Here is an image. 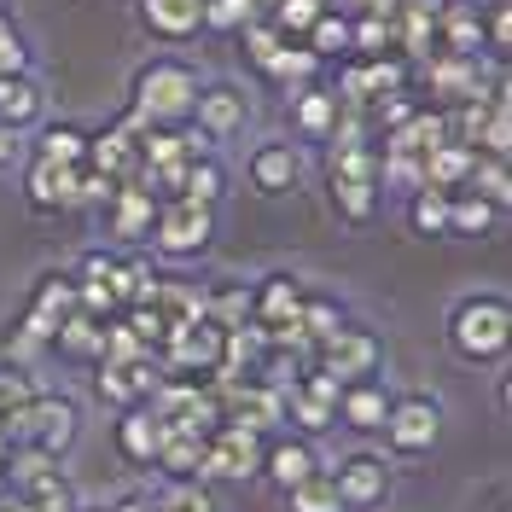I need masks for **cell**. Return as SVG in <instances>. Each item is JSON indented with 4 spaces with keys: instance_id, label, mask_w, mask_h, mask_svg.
Returning a JSON list of instances; mask_svg holds the SVG:
<instances>
[{
    "instance_id": "cell-7",
    "label": "cell",
    "mask_w": 512,
    "mask_h": 512,
    "mask_svg": "<svg viewBox=\"0 0 512 512\" xmlns=\"http://www.w3.org/2000/svg\"><path fill=\"white\" fill-rule=\"evenodd\" d=\"M222 344H227V332L210 315H198V320L169 326V338L158 344V361H163V373H181V379H216Z\"/></svg>"
},
{
    "instance_id": "cell-32",
    "label": "cell",
    "mask_w": 512,
    "mask_h": 512,
    "mask_svg": "<svg viewBox=\"0 0 512 512\" xmlns=\"http://www.w3.org/2000/svg\"><path fill=\"white\" fill-rule=\"evenodd\" d=\"M204 315L216 320L222 332L245 326V320H251V286H239V280H216V286L204 291Z\"/></svg>"
},
{
    "instance_id": "cell-22",
    "label": "cell",
    "mask_w": 512,
    "mask_h": 512,
    "mask_svg": "<svg viewBox=\"0 0 512 512\" xmlns=\"http://www.w3.org/2000/svg\"><path fill=\"white\" fill-rule=\"evenodd\" d=\"M478 158L483 152L466 146V140H437V146L419 158V175H425V187H437V192H460L472 181V163Z\"/></svg>"
},
{
    "instance_id": "cell-35",
    "label": "cell",
    "mask_w": 512,
    "mask_h": 512,
    "mask_svg": "<svg viewBox=\"0 0 512 512\" xmlns=\"http://www.w3.org/2000/svg\"><path fill=\"white\" fill-rule=\"evenodd\" d=\"M379 192H384L379 181H332V210L350 227H361L379 216Z\"/></svg>"
},
{
    "instance_id": "cell-1",
    "label": "cell",
    "mask_w": 512,
    "mask_h": 512,
    "mask_svg": "<svg viewBox=\"0 0 512 512\" xmlns=\"http://www.w3.org/2000/svg\"><path fill=\"white\" fill-rule=\"evenodd\" d=\"M512 344V303L501 291H472L448 309V350L472 367H489L501 361Z\"/></svg>"
},
{
    "instance_id": "cell-6",
    "label": "cell",
    "mask_w": 512,
    "mask_h": 512,
    "mask_svg": "<svg viewBox=\"0 0 512 512\" xmlns=\"http://www.w3.org/2000/svg\"><path fill=\"white\" fill-rule=\"evenodd\" d=\"M216 239V210L210 204H192V198H158V216L146 245L163 256H204Z\"/></svg>"
},
{
    "instance_id": "cell-33",
    "label": "cell",
    "mask_w": 512,
    "mask_h": 512,
    "mask_svg": "<svg viewBox=\"0 0 512 512\" xmlns=\"http://www.w3.org/2000/svg\"><path fill=\"white\" fill-rule=\"evenodd\" d=\"M99 326H105V320L82 315V309H76V315H64L59 332H53V350L70 355V361H94V355H99Z\"/></svg>"
},
{
    "instance_id": "cell-11",
    "label": "cell",
    "mask_w": 512,
    "mask_h": 512,
    "mask_svg": "<svg viewBox=\"0 0 512 512\" xmlns=\"http://www.w3.org/2000/svg\"><path fill=\"white\" fill-rule=\"evenodd\" d=\"M326 478L338 489V512H373V507H384V495H390V466H384V454H350V460H338Z\"/></svg>"
},
{
    "instance_id": "cell-52",
    "label": "cell",
    "mask_w": 512,
    "mask_h": 512,
    "mask_svg": "<svg viewBox=\"0 0 512 512\" xmlns=\"http://www.w3.org/2000/svg\"><path fill=\"white\" fill-rule=\"evenodd\" d=\"M268 6H274V0H251V12H256V18H268Z\"/></svg>"
},
{
    "instance_id": "cell-24",
    "label": "cell",
    "mask_w": 512,
    "mask_h": 512,
    "mask_svg": "<svg viewBox=\"0 0 512 512\" xmlns=\"http://www.w3.org/2000/svg\"><path fill=\"white\" fill-rule=\"evenodd\" d=\"M30 158H47V163H70V169H82L88 158V128L82 123H35V140L24 146Z\"/></svg>"
},
{
    "instance_id": "cell-3",
    "label": "cell",
    "mask_w": 512,
    "mask_h": 512,
    "mask_svg": "<svg viewBox=\"0 0 512 512\" xmlns=\"http://www.w3.org/2000/svg\"><path fill=\"white\" fill-rule=\"evenodd\" d=\"M76 431H82V408H76L70 396H59V390H35L30 402L6 419V437H12V443L41 448V454H53V460H64V448L76 443Z\"/></svg>"
},
{
    "instance_id": "cell-14",
    "label": "cell",
    "mask_w": 512,
    "mask_h": 512,
    "mask_svg": "<svg viewBox=\"0 0 512 512\" xmlns=\"http://www.w3.org/2000/svg\"><path fill=\"white\" fill-rule=\"evenodd\" d=\"M134 18L158 47H187L204 30V0H134Z\"/></svg>"
},
{
    "instance_id": "cell-38",
    "label": "cell",
    "mask_w": 512,
    "mask_h": 512,
    "mask_svg": "<svg viewBox=\"0 0 512 512\" xmlns=\"http://www.w3.org/2000/svg\"><path fill=\"white\" fill-rule=\"evenodd\" d=\"M12 495H24V501H30V512H76V507H82L64 472H47V478H35L30 489H12Z\"/></svg>"
},
{
    "instance_id": "cell-40",
    "label": "cell",
    "mask_w": 512,
    "mask_h": 512,
    "mask_svg": "<svg viewBox=\"0 0 512 512\" xmlns=\"http://www.w3.org/2000/svg\"><path fill=\"white\" fill-rule=\"evenodd\" d=\"M326 6H332V0H274V6H268V24L280 35H291V41H303L309 24H315Z\"/></svg>"
},
{
    "instance_id": "cell-21",
    "label": "cell",
    "mask_w": 512,
    "mask_h": 512,
    "mask_svg": "<svg viewBox=\"0 0 512 512\" xmlns=\"http://www.w3.org/2000/svg\"><path fill=\"white\" fill-rule=\"evenodd\" d=\"M0 123L6 128H35L47 123V88L35 82V70H18V76H0Z\"/></svg>"
},
{
    "instance_id": "cell-27",
    "label": "cell",
    "mask_w": 512,
    "mask_h": 512,
    "mask_svg": "<svg viewBox=\"0 0 512 512\" xmlns=\"http://www.w3.org/2000/svg\"><path fill=\"white\" fill-rule=\"evenodd\" d=\"M303 47H309V53H315L320 64L350 59V12H344V6H326V12H320L315 24H309Z\"/></svg>"
},
{
    "instance_id": "cell-45",
    "label": "cell",
    "mask_w": 512,
    "mask_h": 512,
    "mask_svg": "<svg viewBox=\"0 0 512 512\" xmlns=\"http://www.w3.org/2000/svg\"><path fill=\"white\" fill-rule=\"evenodd\" d=\"M251 18V0H204V30L210 35H239Z\"/></svg>"
},
{
    "instance_id": "cell-50",
    "label": "cell",
    "mask_w": 512,
    "mask_h": 512,
    "mask_svg": "<svg viewBox=\"0 0 512 512\" xmlns=\"http://www.w3.org/2000/svg\"><path fill=\"white\" fill-rule=\"evenodd\" d=\"M0 512H30V501H24V495H6V489H0Z\"/></svg>"
},
{
    "instance_id": "cell-42",
    "label": "cell",
    "mask_w": 512,
    "mask_h": 512,
    "mask_svg": "<svg viewBox=\"0 0 512 512\" xmlns=\"http://www.w3.org/2000/svg\"><path fill=\"white\" fill-rule=\"evenodd\" d=\"M239 41H245V59H251L256 70H268V64H274V53L286 47L291 35H280L274 24H268V18H251V24L239 30Z\"/></svg>"
},
{
    "instance_id": "cell-48",
    "label": "cell",
    "mask_w": 512,
    "mask_h": 512,
    "mask_svg": "<svg viewBox=\"0 0 512 512\" xmlns=\"http://www.w3.org/2000/svg\"><path fill=\"white\" fill-rule=\"evenodd\" d=\"M18 158H24V134H18V128H6V123H0V169H12Z\"/></svg>"
},
{
    "instance_id": "cell-13",
    "label": "cell",
    "mask_w": 512,
    "mask_h": 512,
    "mask_svg": "<svg viewBox=\"0 0 512 512\" xmlns=\"http://www.w3.org/2000/svg\"><path fill=\"white\" fill-rule=\"evenodd\" d=\"M88 169L111 175V181H146L140 169V134L123 123H105V128H88Z\"/></svg>"
},
{
    "instance_id": "cell-9",
    "label": "cell",
    "mask_w": 512,
    "mask_h": 512,
    "mask_svg": "<svg viewBox=\"0 0 512 512\" xmlns=\"http://www.w3.org/2000/svg\"><path fill=\"white\" fill-rule=\"evenodd\" d=\"M210 146L216 140H233V134H245V123H251V94L239 88V82H204L198 88V99H192V117H187Z\"/></svg>"
},
{
    "instance_id": "cell-30",
    "label": "cell",
    "mask_w": 512,
    "mask_h": 512,
    "mask_svg": "<svg viewBox=\"0 0 512 512\" xmlns=\"http://www.w3.org/2000/svg\"><path fill=\"white\" fill-rule=\"evenodd\" d=\"M344 320H350V315H344V303H338V297H320V291H309V297H303V309H297V332H303V344L315 350V344H326Z\"/></svg>"
},
{
    "instance_id": "cell-39",
    "label": "cell",
    "mask_w": 512,
    "mask_h": 512,
    "mask_svg": "<svg viewBox=\"0 0 512 512\" xmlns=\"http://www.w3.org/2000/svg\"><path fill=\"white\" fill-rule=\"evenodd\" d=\"M146 507L152 512H216L210 495L198 489V478H163L158 495H146Z\"/></svg>"
},
{
    "instance_id": "cell-41",
    "label": "cell",
    "mask_w": 512,
    "mask_h": 512,
    "mask_svg": "<svg viewBox=\"0 0 512 512\" xmlns=\"http://www.w3.org/2000/svg\"><path fill=\"white\" fill-rule=\"evenodd\" d=\"M35 390H41V384H35V373L24 367V361H0V425L24 408Z\"/></svg>"
},
{
    "instance_id": "cell-28",
    "label": "cell",
    "mask_w": 512,
    "mask_h": 512,
    "mask_svg": "<svg viewBox=\"0 0 512 512\" xmlns=\"http://www.w3.org/2000/svg\"><path fill=\"white\" fill-rule=\"evenodd\" d=\"M320 70H326V64H320L315 53L303 47V41H286V47L274 53V64H268L262 76H268L274 88H286V94H297V88H309V82H320Z\"/></svg>"
},
{
    "instance_id": "cell-26",
    "label": "cell",
    "mask_w": 512,
    "mask_h": 512,
    "mask_svg": "<svg viewBox=\"0 0 512 512\" xmlns=\"http://www.w3.org/2000/svg\"><path fill=\"white\" fill-rule=\"evenodd\" d=\"M501 222V210L489 204V198H478V192H448V239H483L489 227Z\"/></svg>"
},
{
    "instance_id": "cell-46",
    "label": "cell",
    "mask_w": 512,
    "mask_h": 512,
    "mask_svg": "<svg viewBox=\"0 0 512 512\" xmlns=\"http://www.w3.org/2000/svg\"><path fill=\"white\" fill-rule=\"evenodd\" d=\"M123 320H128V332H134V338H140L146 350L158 355V344L169 338V320H163L158 309H123Z\"/></svg>"
},
{
    "instance_id": "cell-15",
    "label": "cell",
    "mask_w": 512,
    "mask_h": 512,
    "mask_svg": "<svg viewBox=\"0 0 512 512\" xmlns=\"http://www.w3.org/2000/svg\"><path fill=\"white\" fill-rule=\"evenodd\" d=\"M303 297H309V286L297 274H262L251 286V320L262 326V338H274L280 326H291L297 309H303Z\"/></svg>"
},
{
    "instance_id": "cell-25",
    "label": "cell",
    "mask_w": 512,
    "mask_h": 512,
    "mask_svg": "<svg viewBox=\"0 0 512 512\" xmlns=\"http://www.w3.org/2000/svg\"><path fill=\"white\" fill-rule=\"evenodd\" d=\"M158 466L163 478H198L204 472V431H181V425H163V448H158ZM204 483V478H198Z\"/></svg>"
},
{
    "instance_id": "cell-47",
    "label": "cell",
    "mask_w": 512,
    "mask_h": 512,
    "mask_svg": "<svg viewBox=\"0 0 512 512\" xmlns=\"http://www.w3.org/2000/svg\"><path fill=\"white\" fill-rule=\"evenodd\" d=\"M18 70H30V41L18 35V24H6L0 30V76H18Z\"/></svg>"
},
{
    "instance_id": "cell-43",
    "label": "cell",
    "mask_w": 512,
    "mask_h": 512,
    "mask_svg": "<svg viewBox=\"0 0 512 512\" xmlns=\"http://www.w3.org/2000/svg\"><path fill=\"white\" fill-rule=\"evenodd\" d=\"M483 53L489 59H507L512 53V6L507 0H489L483 6Z\"/></svg>"
},
{
    "instance_id": "cell-34",
    "label": "cell",
    "mask_w": 512,
    "mask_h": 512,
    "mask_svg": "<svg viewBox=\"0 0 512 512\" xmlns=\"http://www.w3.org/2000/svg\"><path fill=\"white\" fill-rule=\"evenodd\" d=\"M408 227L419 239H448V192H437V187L408 192Z\"/></svg>"
},
{
    "instance_id": "cell-16",
    "label": "cell",
    "mask_w": 512,
    "mask_h": 512,
    "mask_svg": "<svg viewBox=\"0 0 512 512\" xmlns=\"http://www.w3.org/2000/svg\"><path fill=\"white\" fill-rule=\"evenodd\" d=\"M76 175H82V169H70V163H47V158L24 163V198H30L35 216L70 210V204H76Z\"/></svg>"
},
{
    "instance_id": "cell-49",
    "label": "cell",
    "mask_w": 512,
    "mask_h": 512,
    "mask_svg": "<svg viewBox=\"0 0 512 512\" xmlns=\"http://www.w3.org/2000/svg\"><path fill=\"white\" fill-rule=\"evenodd\" d=\"M111 512H152V507H146V495H123Z\"/></svg>"
},
{
    "instance_id": "cell-5",
    "label": "cell",
    "mask_w": 512,
    "mask_h": 512,
    "mask_svg": "<svg viewBox=\"0 0 512 512\" xmlns=\"http://www.w3.org/2000/svg\"><path fill=\"white\" fill-rule=\"evenodd\" d=\"M379 431L390 454H431L443 437V402L431 390H390V414Z\"/></svg>"
},
{
    "instance_id": "cell-4",
    "label": "cell",
    "mask_w": 512,
    "mask_h": 512,
    "mask_svg": "<svg viewBox=\"0 0 512 512\" xmlns=\"http://www.w3.org/2000/svg\"><path fill=\"white\" fill-rule=\"evenodd\" d=\"M332 94L355 105V111H367L373 99L396 94V88H414V64L402 59V53H373V59H338L332 64V82H326Z\"/></svg>"
},
{
    "instance_id": "cell-51",
    "label": "cell",
    "mask_w": 512,
    "mask_h": 512,
    "mask_svg": "<svg viewBox=\"0 0 512 512\" xmlns=\"http://www.w3.org/2000/svg\"><path fill=\"white\" fill-rule=\"evenodd\" d=\"M6 454H12V437H6V425H0V466H6Z\"/></svg>"
},
{
    "instance_id": "cell-29",
    "label": "cell",
    "mask_w": 512,
    "mask_h": 512,
    "mask_svg": "<svg viewBox=\"0 0 512 512\" xmlns=\"http://www.w3.org/2000/svg\"><path fill=\"white\" fill-rule=\"evenodd\" d=\"M30 315H41V320H53L59 326L64 315H76V274H41L35 280V291H30Z\"/></svg>"
},
{
    "instance_id": "cell-10",
    "label": "cell",
    "mask_w": 512,
    "mask_h": 512,
    "mask_svg": "<svg viewBox=\"0 0 512 512\" xmlns=\"http://www.w3.org/2000/svg\"><path fill=\"white\" fill-rule=\"evenodd\" d=\"M262 443H268V437H256L245 425H216V431L204 437V472H198V478H222V483L256 478V472H262Z\"/></svg>"
},
{
    "instance_id": "cell-12",
    "label": "cell",
    "mask_w": 512,
    "mask_h": 512,
    "mask_svg": "<svg viewBox=\"0 0 512 512\" xmlns=\"http://www.w3.org/2000/svg\"><path fill=\"white\" fill-rule=\"evenodd\" d=\"M99 210H105L111 239L128 245V251H140V245H146V233H152V216H158V192L146 187V181H117L111 198H105Z\"/></svg>"
},
{
    "instance_id": "cell-36",
    "label": "cell",
    "mask_w": 512,
    "mask_h": 512,
    "mask_svg": "<svg viewBox=\"0 0 512 512\" xmlns=\"http://www.w3.org/2000/svg\"><path fill=\"white\" fill-rule=\"evenodd\" d=\"M286 425H297L303 437H320V431H332V425H338V408L291 384V390H286Z\"/></svg>"
},
{
    "instance_id": "cell-23",
    "label": "cell",
    "mask_w": 512,
    "mask_h": 512,
    "mask_svg": "<svg viewBox=\"0 0 512 512\" xmlns=\"http://www.w3.org/2000/svg\"><path fill=\"white\" fill-rule=\"evenodd\" d=\"M158 448H163V419L146 402L123 408V419H117V454H123L128 466H152Z\"/></svg>"
},
{
    "instance_id": "cell-53",
    "label": "cell",
    "mask_w": 512,
    "mask_h": 512,
    "mask_svg": "<svg viewBox=\"0 0 512 512\" xmlns=\"http://www.w3.org/2000/svg\"><path fill=\"white\" fill-rule=\"evenodd\" d=\"M76 512H111V507H76Z\"/></svg>"
},
{
    "instance_id": "cell-18",
    "label": "cell",
    "mask_w": 512,
    "mask_h": 512,
    "mask_svg": "<svg viewBox=\"0 0 512 512\" xmlns=\"http://www.w3.org/2000/svg\"><path fill=\"white\" fill-rule=\"evenodd\" d=\"M384 414H390V384L373 373V379H350L344 390H338V419L350 425V431H361V437H373L384 425Z\"/></svg>"
},
{
    "instance_id": "cell-8",
    "label": "cell",
    "mask_w": 512,
    "mask_h": 512,
    "mask_svg": "<svg viewBox=\"0 0 512 512\" xmlns=\"http://www.w3.org/2000/svg\"><path fill=\"white\" fill-rule=\"evenodd\" d=\"M379 361H384V344L367 332V326H355V320H344L326 344H315V367H320V373H332L338 384L373 379V373H379Z\"/></svg>"
},
{
    "instance_id": "cell-20",
    "label": "cell",
    "mask_w": 512,
    "mask_h": 512,
    "mask_svg": "<svg viewBox=\"0 0 512 512\" xmlns=\"http://www.w3.org/2000/svg\"><path fill=\"white\" fill-rule=\"evenodd\" d=\"M291 105V128L303 134V140H332V128H338V111H344V99L332 94L326 82H309V88H297V94H286Z\"/></svg>"
},
{
    "instance_id": "cell-37",
    "label": "cell",
    "mask_w": 512,
    "mask_h": 512,
    "mask_svg": "<svg viewBox=\"0 0 512 512\" xmlns=\"http://www.w3.org/2000/svg\"><path fill=\"white\" fill-rule=\"evenodd\" d=\"M466 192H478V198H489L495 210H507V204H512V175H507V158H489V152H483V158L472 163V181H466Z\"/></svg>"
},
{
    "instance_id": "cell-19",
    "label": "cell",
    "mask_w": 512,
    "mask_h": 512,
    "mask_svg": "<svg viewBox=\"0 0 512 512\" xmlns=\"http://www.w3.org/2000/svg\"><path fill=\"white\" fill-rule=\"evenodd\" d=\"M262 472L274 478V489H297L303 478L320 472V454L309 437H268L262 443Z\"/></svg>"
},
{
    "instance_id": "cell-2",
    "label": "cell",
    "mask_w": 512,
    "mask_h": 512,
    "mask_svg": "<svg viewBox=\"0 0 512 512\" xmlns=\"http://www.w3.org/2000/svg\"><path fill=\"white\" fill-rule=\"evenodd\" d=\"M198 70L187 59H175V53H163V59H146L134 70V82H128V111L134 117H146V123H187L192 117V99H198Z\"/></svg>"
},
{
    "instance_id": "cell-17",
    "label": "cell",
    "mask_w": 512,
    "mask_h": 512,
    "mask_svg": "<svg viewBox=\"0 0 512 512\" xmlns=\"http://www.w3.org/2000/svg\"><path fill=\"white\" fill-rule=\"evenodd\" d=\"M245 175H251V187L262 198H280V192H291L303 181V158H297V146H286V140H262L251 152V163H245Z\"/></svg>"
},
{
    "instance_id": "cell-31",
    "label": "cell",
    "mask_w": 512,
    "mask_h": 512,
    "mask_svg": "<svg viewBox=\"0 0 512 512\" xmlns=\"http://www.w3.org/2000/svg\"><path fill=\"white\" fill-rule=\"evenodd\" d=\"M227 192V169L216 152H198V158L187 163V175H181V198H192V204H210L216 210V198Z\"/></svg>"
},
{
    "instance_id": "cell-44",
    "label": "cell",
    "mask_w": 512,
    "mask_h": 512,
    "mask_svg": "<svg viewBox=\"0 0 512 512\" xmlns=\"http://www.w3.org/2000/svg\"><path fill=\"white\" fill-rule=\"evenodd\" d=\"M291 512H338V489H332V478L326 472H315V478H303L297 489H286Z\"/></svg>"
}]
</instances>
